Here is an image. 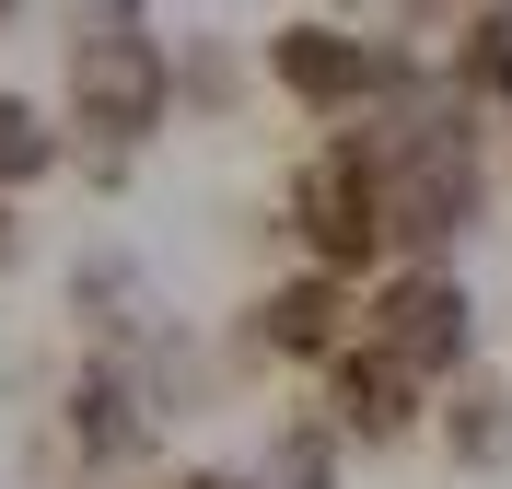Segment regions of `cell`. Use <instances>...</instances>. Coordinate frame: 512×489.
<instances>
[{
	"label": "cell",
	"mask_w": 512,
	"mask_h": 489,
	"mask_svg": "<svg viewBox=\"0 0 512 489\" xmlns=\"http://www.w3.org/2000/svg\"><path fill=\"white\" fill-rule=\"evenodd\" d=\"M454 82L478 105H512V0H489V12L454 24Z\"/></svg>",
	"instance_id": "8"
},
{
	"label": "cell",
	"mask_w": 512,
	"mask_h": 489,
	"mask_svg": "<svg viewBox=\"0 0 512 489\" xmlns=\"http://www.w3.org/2000/svg\"><path fill=\"white\" fill-rule=\"evenodd\" d=\"M361 350L408 361L419 385L466 373V350H478V303H466V280H454V268H384L373 292H361Z\"/></svg>",
	"instance_id": "3"
},
{
	"label": "cell",
	"mask_w": 512,
	"mask_h": 489,
	"mask_svg": "<svg viewBox=\"0 0 512 489\" xmlns=\"http://www.w3.org/2000/svg\"><path fill=\"white\" fill-rule=\"evenodd\" d=\"M59 70H70V129L94 140L82 163H128L163 117H175V47L152 35L140 0H82Z\"/></svg>",
	"instance_id": "1"
},
{
	"label": "cell",
	"mask_w": 512,
	"mask_h": 489,
	"mask_svg": "<svg viewBox=\"0 0 512 489\" xmlns=\"http://www.w3.org/2000/svg\"><path fill=\"white\" fill-rule=\"evenodd\" d=\"M419 408H431V385H419L408 361L361 350V338L326 361V420L350 431V443H408V431H419Z\"/></svg>",
	"instance_id": "5"
},
{
	"label": "cell",
	"mask_w": 512,
	"mask_h": 489,
	"mask_svg": "<svg viewBox=\"0 0 512 489\" xmlns=\"http://www.w3.org/2000/svg\"><path fill=\"white\" fill-rule=\"evenodd\" d=\"M443 443H454L466 466H489V455L512 443V396H501V385H466V396L443 408Z\"/></svg>",
	"instance_id": "10"
},
{
	"label": "cell",
	"mask_w": 512,
	"mask_h": 489,
	"mask_svg": "<svg viewBox=\"0 0 512 489\" xmlns=\"http://www.w3.org/2000/svg\"><path fill=\"white\" fill-rule=\"evenodd\" d=\"M12 12H24V0H0V24H12Z\"/></svg>",
	"instance_id": "13"
},
{
	"label": "cell",
	"mask_w": 512,
	"mask_h": 489,
	"mask_svg": "<svg viewBox=\"0 0 512 489\" xmlns=\"http://www.w3.org/2000/svg\"><path fill=\"white\" fill-rule=\"evenodd\" d=\"M175 489H256V478H245V466H187Z\"/></svg>",
	"instance_id": "11"
},
{
	"label": "cell",
	"mask_w": 512,
	"mask_h": 489,
	"mask_svg": "<svg viewBox=\"0 0 512 489\" xmlns=\"http://www.w3.org/2000/svg\"><path fill=\"white\" fill-rule=\"evenodd\" d=\"M12 245H24V222H12V198H0V257H12Z\"/></svg>",
	"instance_id": "12"
},
{
	"label": "cell",
	"mask_w": 512,
	"mask_h": 489,
	"mask_svg": "<svg viewBox=\"0 0 512 489\" xmlns=\"http://www.w3.org/2000/svg\"><path fill=\"white\" fill-rule=\"evenodd\" d=\"M47 163H59V129H47V105L0 94V198H12V187H35Z\"/></svg>",
	"instance_id": "9"
},
{
	"label": "cell",
	"mask_w": 512,
	"mask_h": 489,
	"mask_svg": "<svg viewBox=\"0 0 512 489\" xmlns=\"http://www.w3.org/2000/svg\"><path fill=\"white\" fill-rule=\"evenodd\" d=\"M408 59H419L408 35H361V24H338V12H291V24H268V82H280L303 117H338V129L373 117Z\"/></svg>",
	"instance_id": "2"
},
{
	"label": "cell",
	"mask_w": 512,
	"mask_h": 489,
	"mask_svg": "<svg viewBox=\"0 0 512 489\" xmlns=\"http://www.w3.org/2000/svg\"><path fill=\"white\" fill-rule=\"evenodd\" d=\"M59 431H70V455H94V466H128V455H152V396H140V373L128 361H94L82 385H70V408H59Z\"/></svg>",
	"instance_id": "6"
},
{
	"label": "cell",
	"mask_w": 512,
	"mask_h": 489,
	"mask_svg": "<svg viewBox=\"0 0 512 489\" xmlns=\"http://www.w3.org/2000/svg\"><path fill=\"white\" fill-rule=\"evenodd\" d=\"M338 443H350V431L326 420H280V443H268V455H256V489H338Z\"/></svg>",
	"instance_id": "7"
},
{
	"label": "cell",
	"mask_w": 512,
	"mask_h": 489,
	"mask_svg": "<svg viewBox=\"0 0 512 489\" xmlns=\"http://www.w3.org/2000/svg\"><path fill=\"white\" fill-rule=\"evenodd\" d=\"M361 338V292L338 280V268H291V280H268V292L245 303V350L256 361H338Z\"/></svg>",
	"instance_id": "4"
}]
</instances>
